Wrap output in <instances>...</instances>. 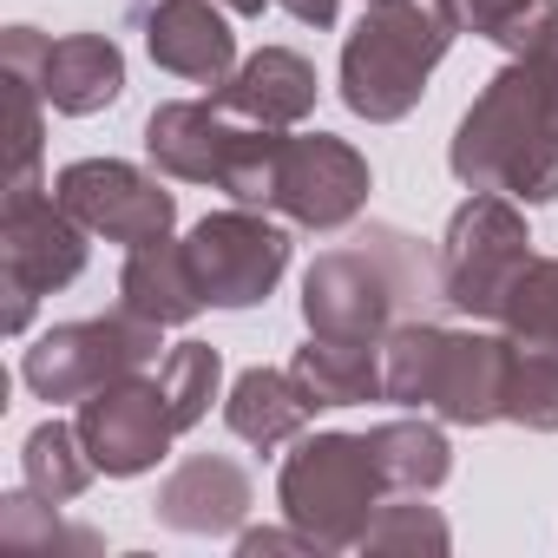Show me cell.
I'll return each mask as SVG.
<instances>
[{
    "mask_svg": "<svg viewBox=\"0 0 558 558\" xmlns=\"http://www.w3.org/2000/svg\"><path fill=\"white\" fill-rule=\"evenodd\" d=\"M447 47V21L440 14H421V8H388L375 21H362V34L349 40V60H342V80H349V106L368 112V119H401L427 80V66L440 60Z\"/></svg>",
    "mask_w": 558,
    "mask_h": 558,
    "instance_id": "obj_1",
    "label": "cell"
},
{
    "mask_svg": "<svg viewBox=\"0 0 558 558\" xmlns=\"http://www.w3.org/2000/svg\"><path fill=\"white\" fill-rule=\"evenodd\" d=\"M99 342H106V323L47 336V342L27 355V381H34V388L53 401V395H73V388H86V381H99V375H119V368H132V362H138V349H106V355H93Z\"/></svg>",
    "mask_w": 558,
    "mask_h": 558,
    "instance_id": "obj_6",
    "label": "cell"
},
{
    "mask_svg": "<svg viewBox=\"0 0 558 558\" xmlns=\"http://www.w3.org/2000/svg\"><path fill=\"white\" fill-rule=\"evenodd\" d=\"M125 86V66L106 40H66L60 53H47V93L53 106L66 112H93V106H112Z\"/></svg>",
    "mask_w": 558,
    "mask_h": 558,
    "instance_id": "obj_9",
    "label": "cell"
},
{
    "mask_svg": "<svg viewBox=\"0 0 558 558\" xmlns=\"http://www.w3.org/2000/svg\"><path fill=\"white\" fill-rule=\"evenodd\" d=\"M362 184H368L362 165L329 138L283 145V158H276V197H283L303 223H342L362 204Z\"/></svg>",
    "mask_w": 558,
    "mask_h": 558,
    "instance_id": "obj_5",
    "label": "cell"
},
{
    "mask_svg": "<svg viewBox=\"0 0 558 558\" xmlns=\"http://www.w3.org/2000/svg\"><path fill=\"white\" fill-rule=\"evenodd\" d=\"M184 263L197 276L204 303H223V310H243V303H263L269 283L283 276L290 263V243L283 230L269 223H250V217H210L197 223V236L184 243Z\"/></svg>",
    "mask_w": 558,
    "mask_h": 558,
    "instance_id": "obj_2",
    "label": "cell"
},
{
    "mask_svg": "<svg viewBox=\"0 0 558 558\" xmlns=\"http://www.w3.org/2000/svg\"><path fill=\"white\" fill-rule=\"evenodd\" d=\"M316 99V80L296 53H263L243 66V80L230 86V106L243 112H269V119H296L303 106Z\"/></svg>",
    "mask_w": 558,
    "mask_h": 558,
    "instance_id": "obj_10",
    "label": "cell"
},
{
    "mask_svg": "<svg viewBox=\"0 0 558 558\" xmlns=\"http://www.w3.org/2000/svg\"><path fill=\"white\" fill-rule=\"evenodd\" d=\"M151 60H165L171 73H191V80H217L223 60H230V34L223 21H210L197 0H171V8L151 21Z\"/></svg>",
    "mask_w": 558,
    "mask_h": 558,
    "instance_id": "obj_7",
    "label": "cell"
},
{
    "mask_svg": "<svg viewBox=\"0 0 558 558\" xmlns=\"http://www.w3.org/2000/svg\"><path fill=\"white\" fill-rule=\"evenodd\" d=\"M125 303H132L145 323H184V316L204 303V290H197L191 263L171 256L165 236H158V243H138V256H132V269H125Z\"/></svg>",
    "mask_w": 558,
    "mask_h": 558,
    "instance_id": "obj_8",
    "label": "cell"
},
{
    "mask_svg": "<svg viewBox=\"0 0 558 558\" xmlns=\"http://www.w3.org/2000/svg\"><path fill=\"white\" fill-rule=\"evenodd\" d=\"M60 197L86 223H99L112 236H132V243H158L165 223H171V197L158 184H145L138 171H125V165H73L60 178Z\"/></svg>",
    "mask_w": 558,
    "mask_h": 558,
    "instance_id": "obj_3",
    "label": "cell"
},
{
    "mask_svg": "<svg viewBox=\"0 0 558 558\" xmlns=\"http://www.w3.org/2000/svg\"><path fill=\"white\" fill-rule=\"evenodd\" d=\"M158 401H165V388H138V381H125V388L86 401L80 434L93 440V460H99L106 473H138V466L158 460L165 434L178 427V414H165Z\"/></svg>",
    "mask_w": 558,
    "mask_h": 558,
    "instance_id": "obj_4",
    "label": "cell"
},
{
    "mask_svg": "<svg viewBox=\"0 0 558 558\" xmlns=\"http://www.w3.org/2000/svg\"><path fill=\"white\" fill-rule=\"evenodd\" d=\"M296 395V381L290 375H243L236 381V401H230V427L236 434H250V440H283L303 414H310V401H290Z\"/></svg>",
    "mask_w": 558,
    "mask_h": 558,
    "instance_id": "obj_11",
    "label": "cell"
},
{
    "mask_svg": "<svg viewBox=\"0 0 558 558\" xmlns=\"http://www.w3.org/2000/svg\"><path fill=\"white\" fill-rule=\"evenodd\" d=\"M210 388H217V349L184 342V349L171 355V375H165V401H171L178 427L197 421V401H210Z\"/></svg>",
    "mask_w": 558,
    "mask_h": 558,
    "instance_id": "obj_12",
    "label": "cell"
}]
</instances>
